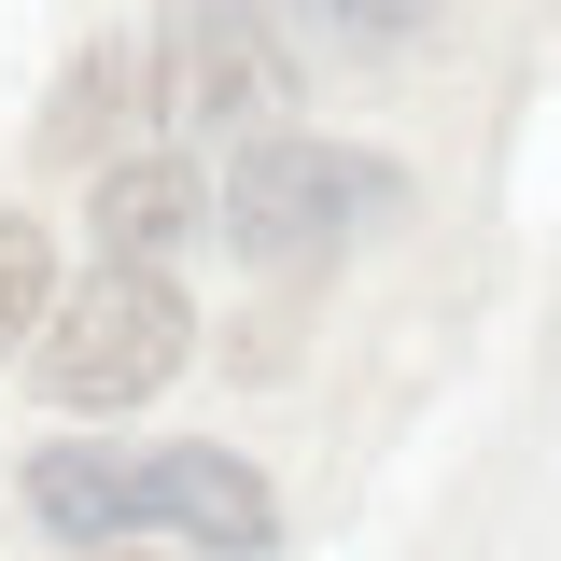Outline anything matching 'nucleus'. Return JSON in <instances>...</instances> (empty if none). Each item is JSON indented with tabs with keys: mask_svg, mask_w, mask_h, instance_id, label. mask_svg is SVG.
<instances>
[{
	"mask_svg": "<svg viewBox=\"0 0 561 561\" xmlns=\"http://www.w3.org/2000/svg\"><path fill=\"white\" fill-rule=\"evenodd\" d=\"M197 351V323H183V280L169 267H113L70 280L57 309L28 323V379L57 393V408H140V393H169V365Z\"/></svg>",
	"mask_w": 561,
	"mask_h": 561,
	"instance_id": "3",
	"label": "nucleus"
},
{
	"mask_svg": "<svg viewBox=\"0 0 561 561\" xmlns=\"http://www.w3.org/2000/svg\"><path fill=\"white\" fill-rule=\"evenodd\" d=\"M113 84H127V57H84V84H70V113H57V140H70V154L113 127Z\"/></svg>",
	"mask_w": 561,
	"mask_h": 561,
	"instance_id": "8",
	"label": "nucleus"
},
{
	"mask_svg": "<svg viewBox=\"0 0 561 561\" xmlns=\"http://www.w3.org/2000/svg\"><path fill=\"white\" fill-rule=\"evenodd\" d=\"M154 84L183 127L225 140H267V113L295 99V57H280V14L267 0H169V43H154Z\"/></svg>",
	"mask_w": 561,
	"mask_h": 561,
	"instance_id": "4",
	"label": "nucleus"
},
{
	"mask_svg": "<svg viewBox=\"0 0 561 561\" xmlns=\"http://www.w3.org/2000/svg\"><path fill=\"white\" fill-rule=\"evenodd\" d=\"M435 14L449 0H309V28L337 57H408V43H435Z\"/></svg>",
	"mask_w": 561,
	"mask_h": 561,
	"instance_id": "6",
	"label": "nucleus"
},
{
	"mask_svg": "<svg viewBox=\"0 0 561 561\" xmlns=\"http://www.w3.org/2000/svg\"><path fill=\"white\" fill-rule=\"evenodd\" d=\"M43 280H57V267H43V225H28V210H0V351L43 323Z\"/></svg>",
	"mask_w": 561,
	"mask_h": 561,
	"instance_id": "7",
	"label": "nucleus"
},
{
	"mask_svg": "<svg viewBox=\"0 0 561 561\" xmlns=\"http://www.w3.org/2000/svg\"><path fill=\"white\" fill-rule=\"evenodd\" d=\"M28 505L57 519L70 548H99V534H197V548L253 561L280 534L267 478L239 449H43L28 463Z\"/></svg>",
	"mask_w": 561,
	"mask_h": 561,
	"instance_id": "1",
	"label": "nucleus"
},
{
	"mask_svg": "<svg viewBox=\"0 0 561 561\" xmlns=\"http://www.w3.org/2000/svg\"><path fill=\"white\" fill-rule=\"evenodd\" d=\"M84 225H99V253H127V267H154V253H183L197 239V169L154 140V154H113L99 169V197H84Z\"/></svg>",
	"mask_w": 561,
	"mask_h": 561,
	"instance_id": "5",
	"label": "nucleus"
},
{
	"mask_svg": "<svg viewBox=\"0 0 561 561\" xmlns=\"http://www.w3.org/2000/svg\"><path fill=\"white\" fill-rule=\"evenodd\" d=\"M379 225H408V169H379V154H351V140H239V169H225V239L253 253V267H337L351 239H379Z\"/></svg>",
	"mask_w": 561,
	"mask_h": 561,
	"instance_id": "2",
	"label": "nucleus"
}]
</instances>
